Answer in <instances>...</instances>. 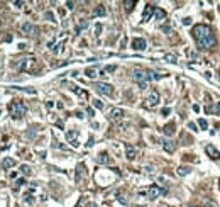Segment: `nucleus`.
I'll use <instances>...</instances> for the list:
<instances>
[{"label": "nucleus", "instance_id": "nucleus-18", "mask_svg": "<svg viewBox=\"0 0 220 207\" xmlns=\"http://www.w3.org/2000/svg\"><path fill=\"white\" fill-rule=\"evenodd\" d=\"M207 112L208 114H220V105H218V104L208 105V107H207Z\"/></svg>", "mask_w": 220, "mask_h": 207}, {"label": "nucleus", "instance_id": "nucleus-10", "mask_svg": "<svg viewBox=\"0 0 220 207\" xmlns=\"http://www.w3.org/2000/svg\"><path fill=\"white\" fill-rule=\"evenodd\" d=\"M154 10H156L154 5L147 4V5H146V9H144V14H142V22H147V21H149V19H151V15L154 14Z\"/></svg>", "mask_w": 220, "mask_h": 207}, {"label": "nucleus", "instance_id": "nucleus-31", "mask_svg": "<svg viewBox=\"0 0 220 207\" xmlns=\"http://www.w3.org/2000/svg\"><path fill=\"white\" fill-rule=\"evenodd\" d=\"M115 68H117L115 65H108V66H105L104 73H112V71H115Z\"/></svg>", "mask_w": 220, "mask_h": 207}, {"label": "nucleus", "instance_id": "nucleus-38", "mask_svg": "<svg viewBox=\"0 0 220 207\" xmlns=\"http://www.w3.org/2000/svg\"><path fill=\"white\" fill-rule=\"evenodd\" d=\"M188 127H190L191 131H198V129H196V126H195L193 122H188Z\"/></svg>", "mask_w": 220, "mask_h": 207}, {"label": "nucleus", "instance_id": "nucleus-7", "mask_svg": "<svg viewBox=\"0 0 220 207\" xmlns=\"http://www.w3.org/2000/svg\"><path fill=\"white\" fill-rule=\"evenodd\" d=\"M124 116H125V112L122 110V109H119V107L110 109V112H108V119H110L112 122H119V121H122V119H124Z\"/></svg>", "mask_w": 220, "mask_h": 207}, {"label": "nucleus", "instance_id": "nucleus-47", "mask_svg": "<svg viewBox=\"0 0 220 207\" xmlns=\"http://www.w3.org/2000/svg\"><path fill=\"white\" fill-rule=\"evenodd\" d=\"M125 43H127V38H124V39H122V43H120V46L124 48V46H125Z\"/></svg>", "mask_w": 220, "mask_h": 207}, {"label": "nucleus", "instance_id": "nucleus-33", "mask_svg": "<svg viewBox=\"0 0 220 207\" xmlns=\"http://www.w3.org/2000/svg\"><path fill=\"white\" fill-rule=\"evenodd\" d=\"M198 126L202 127V129H207V127H208V122L205 121V119H200V121H198Z\"/></svg>", "mask_w": 220, "mask_h": 207}, {"label": "nucleus", "instance_id": "nucleus-20", "mask_svg": "<svg viewBox=\"0 0 220 207\" xmlns=\"http://www.w3.org/2000/svg\"><path fill=\"white\" fill-rule=\"evenodd\" d=\"M164 134H166V136H171L173 133H174V124H173V122H169V124H166L164 126Z\"/></svg>", "mask_w": 220, "mask_h": 207}, {"label": "nucleus", "instance_id": "nucleus-25", "mask_svg": "<svg viewBox=\"0 0 220 207\" xmlns=\"http://www.w3.org/2000/svg\"><path fill=\"white\" fill-rule=\"evenodd\" d=\"M188 173H190V168H188V166H180V168H178V175H181V177H185Z\"/></svg>", "mask_w": 220, "mask_h": 207}, {"label": "nucleus", "instance_id": "nucleus-26", "mask_svg": "<svg viewBox=\"0 0 220 207\" xmlns=\"http://www.w3.org/2000/svg\"><path fill=\"white\" fill-rule=\"evenodd\" d=\"M91 104H93V107H95V109H100V110L104 109V102L98 100V99H93V100H91Z\"/></svg>", "mask_w": 220, "mask_h": 207}, {"label": "nucleus", "instance_id": "nucleus-3", "mask_svg": "<svg viewBox=\"0 0 220 207\" xmlns=\"http://www.w3.org/2000/svg\"><path fill=\"white\" fill-rule=\"evenodd\" d=\"M130 78H132V82H136L137 85H146V83H147V73L144 71V70H141V68H134V70H132Z\"/></svg>", "mask_w": 220, "mask_h": 207}, {"label": "nucleus", "instance_id": "nucleus-6", "mask_svg": "<svg viewBox=\"0 0 220 207\" xmlns=\"http://www.w3.org/2000/svg\"><path fill=\"white\" fill-rule=\"evenodd\" d=\"M166 194H168V190H166V189H161L159 185H151L149 189H147V197L151 199V200L161 197V195H166Z\"/></svg>", "mask_w": 220, "mask_h": 207}, {"label": "nucleus", "instance_id": "nucleus-2", "mask_svg": "<svg viewBox=\"0 0 220 207\" xmlns=\"http://www.w3.org/2000/svg\"><path fill=\"white\" fill-rule=\"evenodd\" d=\"M26 105L22 100H14V102L9 104V114L12 119H21V117L26 116Z\"/></svg>", "mask_w": 220, "mask_h": 207}, {"label": "nucleus", "instance_id": "nucleus-29", "mask_svg": "<svg viewBox=\"0 0 220 207\" xmlns=\"http://www.w3.org/2000/svg\"><path fill=\"white\" fill-rule=\"evenodd\" d=\"M146 73H147V82H149V80H158V78H159V75L154 73V71H146Z\"/></svg>", "mask_w": 220, "mask_h": 207}, {"label": "nucleus", "instance_id": "nucleus-22", "mask_svg": "<svg viewBox=\"0 0 220 207\" xmlns=\"http://www.w3.org/2000/svg\"><path fill=\"white\" fill-rule=\"evenodd\" d=\"M154 17H156V21H161V19L166 17V12H164L163 9H156L154 10Z\"/></svg>", "mask_w": 220, "mask_h": 207}, {"label": "nucleus", "instance_id": "nucleus-35", "mask_svg": "<svg viewBox=\"0 0 220 207\" xmlns=\"http://www.w3.org/2000/svg\"><path fill=\"white\" fill-rule=\"evenodd\" d=\"M24 183H26V180H24V178H19V180H15V189H19V187H22V185H24Z\"/></svg>", "mask_w": 220, "mask_h": 207}, {"label": "nucleus", "instance_id": "nucleus-32", "mask_svg": "<svg viewBox=\"0 0 220 207\" xmlns=\"http://www.w3.org/2000/svg\"><path fill=\"white\" fill-rule=\"evenodd\" d=\"M61 48H63V43L56 44V46H54V48H53V49H51V53H53V54H58V53H59V49H61Z\"/></svg>", "mask_w": 220, "mask_h": 207}, {"label": "nucleus", "instance_id": "nucleus-42", "mask_svg": "<svg viewBox=\"0 0 220 207\" xmlns=\"http://www.w3.org/2000/svg\"><path fill=\"white\" fill-rule=\"evenodd\" d=\"M95 116V112H93V109H88V117H93Z\"/></svg>", "mask_w": 220, "mask_h": 207}, {"label": "nucleus", "instance_id": "nucleus-27", "mask_svg": "<svg viewBox=\"0 0 220 207\" xmlns=\"http://www.w3.org/2000/svg\"><path fill=\"white\" fill-rule=\"evenodd\" d=\"M164 60L168 61V63H176V54H171V53H169V54H166V56H164Z\"/></svg>", "mask_w": 220, "mask_h": 207}, {"label": "nucleus", "instance_id": "nucleus-49", "mask_svg": "<svg viewBox=\"0 0 220 207\" xmlns=\"http://www.w3.org/2000/svg\"><path fill=\"white\" fill-rule=\"evenodd\" d=\"M88 207H97L95 204H88Z\"/></svg>", "mask_w": 220, "mask_h": 207}, {"label": "nucleus", "instance_id": "nucleus-24", "mask_svg": "<svg viewBox=\"0 0 220 207\" xmlns=\"http://www.w3.org/2000/svg\"><path fill=\"white\" fill-rule=\"evenodd\" d=\"M30 61H34V60H21V63L17 65V70H19V71H22V70H26V66L29 65Z\"/></svg>", "mask_w": 220, "mask_h": 207}, {"label": "nucleus", "instance_id": "nucleus-30", "mask_svg": "<svg viewBox=\"0 0 220 207\" xmlns=\"http://www.w3.org/2000/svg\"><path fill=\"white\" fill-rule=\"evenodd\" d=\"M86 27H88V21H83L81 24H80V26L76 27V32H78V34H80V32H81L83 29H86Z\"/></svg>", "mask_w": 220, "mask_h": 207}, {"label": "nucleus", "instance_id": "nucleus-19", "mask_svg": "<svg viewBox=\"0 0 220 207\" xmlns=\"http://www.w3.org/2000/svg\"><path fill=\"white\" fill-rule=\"evenodd\" d=\"M163 148H164V151H168V153H173V151H174V144H173L171 141H168V139L163 141Z\"/></svg>", "mask_w": 220, "mask_h": 207}, {"label": "nucleus", "instance_id": "nucleus-15", "mask_svg": "<svg viewBox=\"0 0 220 207\" xmlns=\"http://www.w3.org/2000/svg\"><path fill=\"white\" fill-rule=\"evenodd\" d=\"M93 17H102V15H105V7L104 5H98V7H95V10H93V14H91Z\"/></svg>", "mask_w": 220, "mask_h": 207}, {"label": "nucleus", "instance_id": "nucleus-40", "mask_svg": "<svg viewBox=\"0 0 220 207\" xmlns=\"http://www.w3.org/2000/svg\"><path fill=\"white\" fill-rule=\"evenodd\" d=\"M66 7H68V9H73L75 4H73V2H66Z\"/></svg>", "mask_w": 220, "mask_h": 207}, {"label": "nucleus", "instance_id": "nucleus-9", "mask_svg": "<svg viewBox=\"0 0 220 207\" xmlns=\"http://www.w3.org/2000/svg\"><path fill=\"white\" fill-rule=\"evenodd\" d=\"M66 139L69 141L71 146L78 148V131H68V133H66Z\"/></svg>", "mask_w": 220, "mask_h": 207}, {"label": "nucleus", "instance_id": "nucleus-43", "mask_svg": "<svg viewBox=\"0 0 220 207\" xmlns=\"http://www.w3.org/2000/svg\"><path fill=\"white\" fill-rule=\"evenodd\" d=\"M75 116H76L78 119H83V117H85V116H83V112H76V114H75Z\"/></svg>", "mask_w": 220, "mask_h": 207}, {"label": "nucleus", "instance_id": "nucleus-23", "mask_svg": "<svg viewBox=\"0 0 220 207\" xmlns=\"http://www.w3.org/2000/svg\"><path fill=\"white\" fill-rule=\"evenodd\" d=\"M21 173L24 175V177H29L30 173H32V170H30L29 165H22V166H21Z\"/></svg>", "mask_w": 220, "mask_h": 207}, {"label": "nucleus", "instance_id": "nucleus-46", "mask_svg": "<svg viewBox=\"0 0 220 207\" xmlns=\"http://www.w3.org/2000/svg\"><path fill=\"white\" fill-rule=\"evenodd\" d=\"M161 29H163L164 32H169V26H163V27H161Z\"/></svg>", "mask_w": 220, "mask_h": 207}, {"label": "nucleus", "instance_id": "nucleus-34", "mask_svg": "<svg viewBox=\"0 0 220 207\" xmlns=\"http://www.w3.org/2000/svg\"><path fill=\"white\" fill-rule=\"evenodd\" d=\"M44 19H48V21H51V22H56V21H54L53 12H46V14H44Z\"/></svg>", "mask_w": 220, "mask_h": 207}, {"label": "nucleus", "instance_id": "nucleus-5", "mask_svg": "<svg viewBox=\"0 0 220 207\" xmlns=\"http://www.w3.org/2000/svg\"><path fill=\"white\" fill-rule=\"evenodd\" d=\"M93 88H95L98 94L107 95V97H112V94H113V87H112V85H108V83H105V82L95 83V85H93Z\"/></svg>", "mask_w": 220, "mask_h": 207}, {"label": "nucleus", "instance_id": "nucleus-21", "mask_svg": "<svg viewBox=\"0 0 220 207\" xmlns=\"http://www.w3.org/2000/svg\"><path fill=\"white\" fill-rule=\"evenodd\" d=\"M97 161H98V163H102V165L108 163V155H107V153H100V155L97 156Z\"/></svg>", "mask_w": 220, "mask_h": 207}, {"label": "nucleus", "instance_id": "nucleus-1", "mask_svg": "<svg viewBox=\"0 0 220 207\" xmlns=\"http://www.w3.org/2000/svg\"><path fill=\"white\" fill-rule=\"evenodd\" d=\"M195 41L198 44L200 49H210L213 44H215V39H213V34H212V29L207 26V24H196L191 31Z\"/></svg>", "mask_w": 220, "mask_h": 207}, {"label": "nucleus", "instance_id": "nucleus-45", "mask_svg": "<svg viewBox=\"0 0 220 207\" xmlns=\"http://www.w3.org/2000/svg\"><path fill=\"white\" fill-rule=\"evenodd\" d=\"M22 4H24V2H19V0H15V2H14V5H15V7H21Z\"/></svg>", "mask_w": 220, "mask_h": 207}, {"label": "nucleus", "instance_id": "nucleus-14", "mask_svg": "<svg viewBox=\"0 0 220 207\" xmlns=\"http://www.w3.org/2000/svg\"><path fill=\"white\" fill-rule=\"evenodd\" d=\"M21 31L24 32V34H32V32H34V26H32L30 22H24V24L21 26Z\"/></svg>", "mask_w": 220, "mask_h": 207}, {"label": "nucleus", "instance_id": "nucleus-41", "mask_svg": "<svg viewBox=\"0 0 220 207\" xmlns=\"http://www.w3.org/2000/svg\"><path fill=\"white\" fill-rule=\"evenodd\" d=\"M161 112H163V116H168V114H169V109L166 107V109H163V110H161Z\"/></svg>", "mask_w": 220, "mask_h": 207}, {"label": "nucleus", "instance_id": "nucleus-17", "mask_svg": "<svg viewBox=\"0 0 220 207\" xmlns=\"http://www.w3.org/2000/svg\"><path fill=\"white\" fill-rule=\"evenodd\" d=\"M22 204H24V205H32V204H34V195H32V194H26V195H24Z\"/></svg>", "mask_w": 220, "mask_h": 207}, {"label": "nucleus", "instance_id": "nucleus-13", "mask_svg": "<svg viewBox=\"0 0 220 207\" xmlns=\"http://www.w3.org/2000/svg\"><path fill=\"white\" fill-rule=\"evenodd\" d=\"M205 150H207L208 156H210L212 160H215V161H217V160H220V153H218V151H217L213 146H210V144H208V146L205 148Z\"/></svg>", "mask_w": 220, "mask_h": 207}, {"label": "nucleus", "instance_id": "nucleus-36", "mask_svg": "<svg viewBox=\"0 0 220 207\" xmlns=\"http://www.w3.org/2000/svg\"><path fill=\"white\" fill-rule=\"evenodd\" d=\"M93 144H95V143H93V138H90V139H88V143H86V148H91Z\"/></svg>", "mask_w": 220, "mask_h": 207}, {"label": "nucleus", "instance_id": "nucleus-11", "mask_svg": "<svg viewBox=\"0 0 220 207\" xmlns=\"http://www.w3.org/2000/svg\"><path fill=\"white\" fill-rule=\"evenodd\" d=\"M98 73H100V68H98V66H90V68L85 70V75L88 78H97V77H98Z\"/></svg>", "mask_w": 220, "mask_h": 207}, {"label": "nucleus", "instance_id": "nucleus-48", "mask_svg": "<svg viewBox=\"0 0 220 207\" xmlns=\"http://www.w3.org/2000/svg\"><path fill=\"white\" fill-rule=\"evenodd\" d=\"M81 204H83V199H81V200H80V202H78V204H76V205H75V207H83Z\"/></svg>", "mask_w": 220, "mask_h": 207}, {"label": "nucleus", "instance_id": "nucleus-16", "mask_svg": "<svg viewBox=\"0 0 220 207\" xmlns=\"http://www.w3.org/2000/svg\"><path fill=\"white\" fill-rule=\"evenodd\" d=\"M2 166H4L5 170H9V168H12V166H15V161H14L12 158H5V160L2 161Z\"/></svg>", "mask_w": 220, "mask_h": 207}, {"label": "nucleus", "instance_id": "nucleus-39", "mask_svg": "<svg viewBox=\"0 0 220 207\" xmlns=\"http://www.w3.org/2000/svg\"><path fill=\"white\" fill-rule=\"evenodd\" d=\"M144 170H146L147 173H152V166H151V165H147V166H144Z\"/></svg>", "mask_w": 220, "mask_h": 207}, {"label": "nucleus", "instance_id": "nucleus-28", "mask_svg": "<svg viewBox=\"0 0 220 207\" xmlns=\"http://www.w3.org/2000/svg\"><path fill=\"white\" fill-rule=\"evenodd\" d=\"M124 5H125V10H130V9H134L136 2H134V0H125Z\"/></svg>", "mask_w": 220, "mask_h": 207}, {"label": "nucleus", "instance_id": "nucleus-12", "mask_svg": "<svg viewBox=\"0 0 220 207\" xmlns=\"http://www.w3.org/2000/svg\"><path fill=\"white\" fill-rule=\"evenodd\" d=\"M125 156H127V160H136V156H137V148L127 146L125 148Z\"/></svg>", "mask_w": 220, "mask_h": 207}, {"label": "nucleus", "instance_id": "nucleus-4", "mask_svg": "<svg viewBox=\"0 0 220 207\" xmlns=\"http://www.w3.org/2000/svg\"><path fill=\"white\" fill-rule=\"evenodd\" d=\"M158 104H159V92H158V90H151V92H149V95L146 97V100H144V107H146V109H154Z\"/></svg>", "mask_w": 220, "mask_h": 207}, {"label": "nucleus", "instance_id": "nucleus-8", "mask_svg": "<svg viewBox=\"0 0 220 207\" xmlns=\"http://www.w3.org/2000/svg\"><path fill=\"white\" fill-rule=\"evenodd\" d=\"M146 48H147L146 39H142V38H136V39H132V49H136V51H144Z\"/></svg>", "mask_w": 220, "mask_h": 207}, {"label": "nucleus", "instance_id": "nucleus-44", "mask_svg": "<svg viewBox=\"0 0 220 207\" xmlns=\"http://www.w3.org/2000/svg\"><path fill=\"white\" fill-rule=\"evenodd\" d=\"M203 207H215L213 204H210V202H203Z\"/></svg>", "mask_w": 220, "mask_h": 207}, {"label": "nucleus", "instance_id": "nucleus-37", "mask_svg": "<svg viewBox=\"0 0 220 207\" xmlns=\"http://www.w3.org/2000/svg\"><path fill=\"white\" fill-rule=\"evenodd\" d=\"M183 24H185V26H190V24H191V19H190V17L183 19Z\"/></svg>", "mask_w": 220, "mask_h": 207}]
</instances>
